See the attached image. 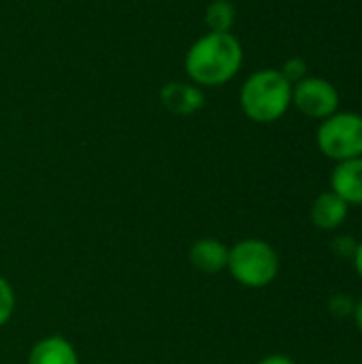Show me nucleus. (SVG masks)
<instances>
[{
  "mask_svg": "<svg viewBox=\"0 0 362 364\" xmlns=\"http://www.w3.org/2000/svg\"><path fill=\"white\" fill-rule=\"evenodd\" d=\"M243 66V45L233 32H205L183 58L188 81L198 87H222L230 83Z\"/></svg>",
  "mask_w": 362,
  "mask_h": 364,
  "instance_id": "nucleus-1",
  "label": "nucleus"
},
{
  "mask_svg": "<svg viewBox=\"0 0 362 364\" xmlns=\"http://www.w3.org/2000/svg\"><path fill=\"white\" fill-rule=\"evenodd\" d=\"M239 105L247 119L273 124L292 107V83L280 68H260L241 83Z\"/></svg>",
  "mask_w": 362,
  "mask_h": 364,
  "instance_id": "nucleus-2",
  "label": "nucleus"
},
{
  "mask_svg": "<svg viewBox=\"0 0 362 364\" xmlns=\"http://www.w3.org/2000/svg\"><path fill=\"white\" fill-rule=\"evenodd\" d=\"M226 271L239 286L250 290H262L277 279L280 256L275 247L265 239H241L233 247H228Z\"/></svg>",
  "mask_w": 362,
  "mask_h": 364,
  "instance_id": "nucleus-3",
  "label": "nucleus"
},
{
  "mask_svg": "<svg viewBox=\"0 0 362 364\" xmlns=\"http://www.w3.org/2000/svg\"><path fill=\"white\" fill-rule=\"evenodd\" d=\"M316 145L324 158L337 162L362 156V115L356 111H337L322 119L316 132Z\"/></svg>",
  "mask_w": 362,
  "mask_h": 364,
  "instance_id": "nucleus-4",
  "label": "nucleus"
},
{
  "mask_svg": "<svg viewBox=\"0 0 362 364\" xmlns=\"http://www.w3.org/2000/svg\"><path fill=\"white\" fill-rule=\"evenodd\" d=\"M341 96L324 77H305L292 85V107L309 119H326L339 111Z\"/></svg>",
  "mask_w": 362,
  "mask_h": 364,
  "instance_id": "nucleus-5",
  "label": "nucleus"
},
{
  "mask_svg": "<svg viewBox=\"0 0 362 364\" xmlns=\"http://www.w3.org/2000/svg\"><path fill=\"white\" fill-rule=\"evenodd\" d=\"M160 102L177 117H192L205 107V90L192 81H169L160 90Z\"/></svg>",
  "mask_w": 362,
  "mask_h": 364,
  "instance_id": "nucleus-6",
  "label": "nucleus"
},
{
  "mask_svg": "<svg viewBox=\"0 0 362 364\" xmlns=\"http://www.w3.org/2000/svg\"><path fill=\"white\" fill-rule=\"evenodd\" d=\"M348 215H350V205L344 198H339L333 190L318 194L309 209L312 224L322 232H335L346 224Z\"/></svg>",
  "mask_w": 362,
  "mask_h": 364,
  "instance_id": "nucleus-7",
  "label": "nucleus"
},
{
  "mask_svg": "<svg viewBox=\"0 0 362 364\" xmlns=\"http://www.w3.org/2000/svg\"><path fill=\"white\" fill-rule=\"evenodd\" d=\"M331 190L350 207H362V156L335 164L331 173Z\"/></svg>",
  "mask_w": 362,
  "mask_h": 364,
  "instance_id": "nucleus-8",
  "label": "nucleus"
},
{
  "mask_svg": "<svg viewBox=\"0 0 362 364\" xmlns=\"http://www.w3.org/2000/svg\"><path fill=\"white\" fill-rule=\"evenodd\" d=\"M26 364H79V354L66 337L49 335L30 348Z\"/></svg>",
  "mask_w": 362,
  "mask_h": 364,
  "instance_id": "nucleus-9",
  "label": "nucleus"
},
{
  "mask_svg": "<svg viewBox=\"0 0 362 364\" xmlns=\"http://www.w3.org/2000/svg\"><path fill=\"white\" fill-rule=\"evenodd\" d=\"M190 264L207 275H215L226 271L228 264V247L213 237H203L190 247Z\"/></svg>",
  "mask_w": 362,
  "mask_h": 364,
  "instance_id": "nucleus-10",
  "label": "nucleus"
},
{
  "mask_svg": "<svg viewBox=\"0 0 362 364\" xmlns=\"http://www.w3.org/2000/svg\"><path fill=\"white\" fill-rule=\"evenodd\" d=\"M237 9L230 0H213L205 9V26L209 32H233Z\"/></svg>",
  "mask_w": 362,
  "mask_h": 364,
  "instance_id": "nucleus-11",
  "label": "nucleus"
},
{
  "mask_svg": "<svg viewBox=\"0 0 362 364\" xmlns=\"http://www.w3.org/2000/svg\"><path fill=\"white\" fill-rule=\"evenodd\" d=\"M15 307H17L15 290H13L11 282L0 275V328L11 322V318L15 314Z\"/></svg>",
  "mask_w": 362,
  "mask_h": 364,
  "instance_id": "nucleus-12",
  "label": "nucleus"
},
{
  "mask_svg": "<svg viewBox=\"0 0 362 364\" xmlns=\"http://www.w3.org/2000/svg\"><path fill=\"white\" fill-rule=\"evenodd\" d=\"M280 70H282V75L294 85V83H299L301 79L307 77V62H305L303 58H288Z\"/></svg>",
  "mask_w": 362,
  "mask_h": 364,
  "instance_id": "nucleus-13",
  "label": "nucleus"
},
{
  "mask_svg": "<svg viewBox=\"0 0 362 364\" xmlns=\"http://www.w3.org/2000/svg\"><path fill=\"white\" fill-rule=\"evenodd\" d=\"M331 309H333V314H335V316L346 318V316H352V311H354V303H352L346 294H339V296H335V299L331 301Z\"/></svg>",
  "mask_w": 362,
  "mask_h": 364,
  "instance_id": "nucleus-14",
  "label": "nucleus"
},
{
  "mask_svg": "<svg viewBox=\"0 0 362 364\" xmlns=\"http://www.w3.org/2000/svg\"><path fill=\"white\" fill-rule=\"evenodd\" d=\"M258 364H297L290 356H284V354H269L265 356Z\"/></svg>",
  "mask_w": 362,
  "mask_h": 364,
  "instance_id": "nucleus-15",
  "label": "nucleus"
},
{
  "mask_svg": "<svg viewBox=\"0 0 362 364\" xmlns=\"http://www.w3.org/2000/svg\"><path fill=\"white\" fill-rule=\"evenodd\" d=\"M352 264H354L358 277L362 279V241L356 243V250H354V254H352Z\"/></svg>",
  "mask_w": 362,
  "mask_h": 364,
  "instance_id": "nucleus-16",
  "label": "nucleus"
},
{
  "mask_svg": "<svg viewBox=\"0 0 362 364\" xmlns=\"http://www.w3.org/2000/svg\"><path fill=\"white\" fill-rule=\"evenodd\" d=\"M352 318H354V324L358 328V333L362 335V299L354 305V311H352Z\"/></svg>",
  "mask_w": 362,
  "mask_h": 364,
  "instance_id": "nucleus-17",
  "label": "nucleus"
}]
</instances>
